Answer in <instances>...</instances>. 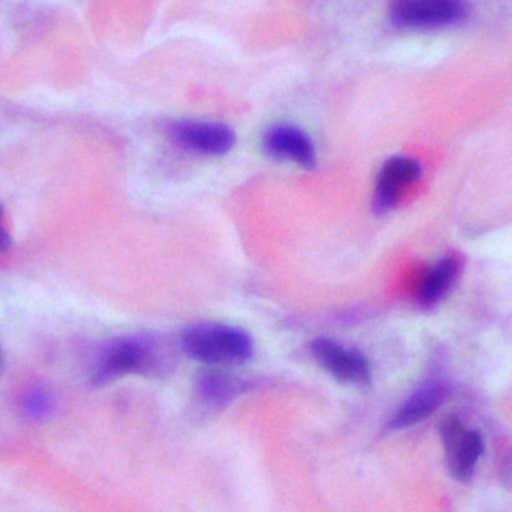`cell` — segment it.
Segmentation results:
<instances>
[{"label": "cell", "instance_id": "6da1fadb", "mask_svg": "<svg viewBox=\"0 0 512 512\" xmlns=\"http://www.w3.org/2000/svg\"><path fill=\"white\" fill-rule=\"evenodd\" d=\"M182 350L208 366L240 364L252 356L250 336L234 326L198 324L182 334Z\"/></svg>", "mask_w": 512, "mask_h": 512}, {"label": "cell", "instance_id": "7a4b0ae2", "mask_svg": "<svg viewBox=\"0 0 512 512\" xmlns=\"http://www.w3.org/2000/svg\"><path fill=\"white\" fill-rule=\"evenodd\" d=\"M468 12L466 0H392L390 18L400 28L432 30L458 24Z\"/></svg>", "mask_w": 512, "mask_h": 512}, {"label": "cell", "instance_id": "3957f363", "mask_svg": "<svg viewBox=\"0 0 512 512\" xmlns=\"http://www.w3.org/2000/svg\"><path fill=\"white\" fill-rule=\"evenodd\" d=\"M440 438L446 454V466L450 474L466 482L472 478L478 458L482 454V436L478 430L468 428L456 416L444 418L440 424Z\"/></svg>", "mask_w": 512, "mask_h": 512}, {"label": "cell", "instance_id": "277c9868", "mask_svg": "<svg viewBox=\"0 0 512 512\" xmlns=\"http://www.w3.org/2000/svg\"><path fill=\"white\" fill-rule=\"evenodd\" d=\"M150 348L136 338H120L108 344L94 368L92 382L102 386L132 372H142L150 364Z\"/></svg>", "mask_w": 512, "mask_h": 512}, {"label": "cell", "instance_id": "5b68a950", "mask_svg": "<svg viewBox=\"0 0 512 512\" xmlns=\"http://www.w3.org/2000/svg\"><path fill=\"white\" fill-rule=\"evenodd\" d=\"M172 140L198 154L220 156L234 146V132L222 122L210 120H180L170 128Z\"/></svg>", "mask_w": 512, "mask_h": 512}, {"label": "cell", "instance_id": "8992f818", "mask_svg": "<svg viewBox=\"0 0 512 512\" xmlns=\"http://www.w3.org/2000/svg\"><path fill=\"white\" fill-rule=\"evenodd\" d=\"M312 354L316 362L340 382L358 384V386L370 382L368 360L352 348H346L328 338H318L312 342Z\"/></svg>", "mask_w": 512, "mask_h": 512}, {"label": "cell", "instance_id": "52a82bcc", "mask_svg": "<svg viewBox=\"0 0 512 512\" xmlns=\"http://www.w3.org/2000/svg\"><path fill=\"white\" fill-rule=\"evenodd\" d=\"M262 146L270 158L288 160L304 168H310L316 162V150H314L312 138L294 124L270 126L264 134Z\"/></svg>", "mask_w": 512, "mask_h": 512}, {"label": "cell", "instance_id": "ba28073f", "mask_svg": "<svg viewBox=\"0 0 512 512\" xmlns=\"http://www.w3.org/2000/svg\"><path fill=\"white\" fill-rule=\"evenodd\" d=\"M422 174V166L410 156H392L380 170L374 190L376 212H388L402 196V192L414 184Z\"/></svg>", "mask_w": 512, "mask_h": 512}, {"label": "cell", "instance_id": "9c48e42d", "mask_svg": "<svg viewBox=\"0 0 512 512\" xmlns=\"http://www.w3.org/2000/svg\"><path fill=\"white\" fill-rule=\"evenodd\" d=\"M448 390L444 384H426L420 390H416L390 418L388 428L390 430H404L408 426H414L422 420H426L430 414H434L446 400Z\"/></svg>", "mask_w": 512, "mask_h": 512}, {"label": "cell", "instance_id": "30bf717a", "mask_svg": "<svg viewBox=\"0 0 512 512\" xmlns=\"http://www.w3.org/2000/svg\"><path fill=\"white\" fill-rule=\"evenodd\" d=\"M460 270V262L456 256H444L438 260L422 278L420 284V302L424 306H434L444 298V294L454 284Z\"/></svg>", "mask_w": 512, "mask_h": 512}, {"label": "cell", "instance_id": "8fae6325", "mask_svg": "<svg viewBox=\"0 0 512 512\" xmlns=\"http://www.w3.org/2000/svg\"><path fill=\"white\" fill-rule=\"evenodd\" d=\"M22 410L30 418H44L52 412V396L44 388H32L22 398Z\"/></svg>", "mask_w": 512, "mask_h": 512}, {"label": "cell", "instance_id": "7c38bea8", "mask_svg": "<svg viewBox=\"0 0 512 512\" xmlns=\"http://www.w3.org/2000/svg\"><path fill=\"white\" fill-rule=\"evenodd\" d=\"M202 392H204V398L208 402H214V400H224V398H230L232 394V384L226 376H220V374H210L202 380Z\"/></svg>", "mask_w": 512, "mask_h": 512}, {"label": "cell", "instance_id": "4fadbf2b", "mask_svg": "<svg viewBox=\"0 0 512 512\" xmlns=\"http://www.w3.org/2000/svg\"><path fill=\"white\" fill-rule=\"evenodd\" d=\"M10 248V236L2 224V206H0V252H6Z\"/></svg>", "mask_w": 512, "mask_h": 512}, {"label": "cell", "instance_id": "5bb4252c", "mask_svg": "<svg viewBox=\"0 0 512 512\" xmlns=\"http://www.w3.org/2000/svg\"><path fill=\"white\" fill-rule=\"evenodd\" d=\"M4 372V352H2V346H0V374Z\"/></svg>", "mask_w": 512, "mask_h": 512}]
</instances>
